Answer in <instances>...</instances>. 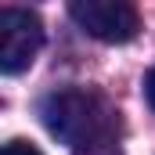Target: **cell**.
Wrapping results in <instances>:
<instances>
[{
    "mask_svg": "<svg viewBox=\"0 0 155 155\" xmlns=\"http://www.w3.org/2000/svg\"><path fill=\"white\" fill-rule=\"evenodd\" d=\"M40 116L51 137H58L61 144L83 155L108 152L119 137V112L108 105L105 94L90 87H61L47 94L40 105Z\"/></svg>",
    "mask_w": 155,
    "mask_h": 155,
    "instance_id": "1",
    "label": "cell"
},
{
    "mask_svg": "<svg viewBox=\"0 0 155 155\" xmlns=\"http://www.w3.org/2000/svg\"><path fill=\"white\" fill-rule=\"evenodd\" d=\"M69 15L87 36L101 43H130L141 33V15L126 0H72Z\"/></svg>",
    "mask_w": 155,
    "mask_h": 155,
    "instance_id": "2",
    "label": "cell"
},
{
    "mask_svg": "<svg viewBox=\"0 0 155 155\" xmlns=\"http://www.w3.org/2000/svg\"><path fill=\"white\" fill-rule=\"evenodd\" d=\"M43 47V22L25 7H0V72L18 76Z\"/></svg>",
    "mask_w": 155,
    "mask_h": 155,
    "instance_id": "3",
    "label": "cell"
},
{
    "mask_svg": "<svg viewBox=\"0 0 155 155\" xmlns=\"http://www.w3.org/2000/svg\"><path fill=\"white\" fill-rule=\"evenodd\" d=\"M0 155H43L36 144H29V141H22V137H15V141H7L4 144V152Z\"/></svg>",
    "mask_w": 155,
    "mask_h": 155,
    "instance_id": "4",
    "label": "cell"
},
{
    "mask_svg": "<svg viewBox=\"0 0 155 155\" xmlns=\"http://www.w3.org/2000/svg\"><path fill=\"white\" fill-rule=\"evenodd\" d=\"M144 97H148V105L155 108V69L148 72V79H144Z\"/></svg>",
    "mask_w": 155,
    "mask_h": 155,
    "instance_id": "5",
    "label": "cell"
}]
</instances>
